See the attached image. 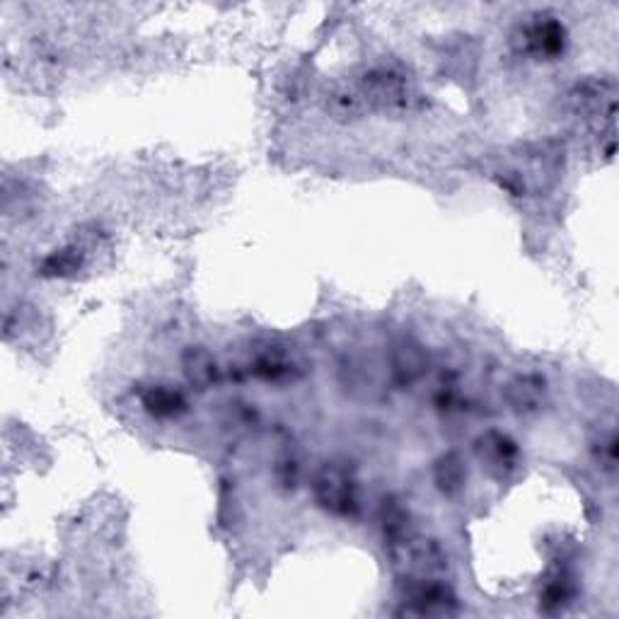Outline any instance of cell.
Listing matches in <instances>:
<instances>
[{"mask_svg":"<svg viewBox=\"0 0 619 619\" xmlns=\"http://www.w3.org/2000/svg\"><path fill=\"white\" fill-rule=\"evenodd\" d=\"M479 457L486 462V467L504 475L506 469L515 467L513 462L518 457V448H515L513 440L499 430H489L482 439V446H479Z\"/></svg>","mask_w":619,"mask_h":619,"instance_id":"obj_2","label":"cell"},{"mask_svg":"<svg viewBox=\"0 0 619 619\" xmlns=\"http://www.w3.org/2000/svg\"><path fill=\"white\" fill-rule=\"evenodd\" d=\"M184 370H187V378H189L191 385L208 387L211 383H216V361L211 358L208 351H189V356L184 358Z\"/></svg>","mask_w":619,"mask_h":619,"instance_id":"obj_4","label":"cell"},{"mask_svg":"<svg viewBox=\"0 0 619 619\" xmlns=\"http://www.w3.org/2000/svg\"><path fill=\"white\" fill-rule=\"evenodd\" d=\"M318 501L322 506L332 508L337 513H348L351 508L358 506V484L346 469L327 467L315 479Z\"/></svg>","mask_w":619,"mask_h":619,"instance_id":"obj_1","label":"cell"},{"mask_svg":"<svg viewBox=\"0 0 619 619\" xmlns=\"http://www.w3.org/2000/svg\"><path fill=\"white\" fill-rule=\"evenodd\" d=\"M143 407L151 411V414L160 416V419H170V416H177L184 409V397H181L177 390H170V387H151L148 393L143 394Z\"/></svg>","mask_w":619,"mask_h":619,"instance_id":"obj_3","label":"cell"},{"mask_svg":"<svg viewBox=\"0 0 619 619\" xmlns=\"http://www.w3.org/2000/svg\"><path fill=\"white\" fill-rule=\"evenodd\" d=\"M436 484L446 494H455V491L462 489V484H465V465H462L457 455H446L436 465Z\"/></svg>","mask_w":619,"mask_h":619,"instance_id":"obj_5","label":"cell"}]
</instances>
